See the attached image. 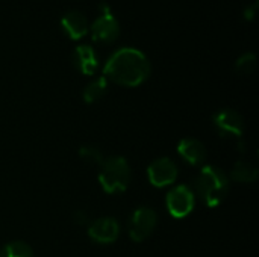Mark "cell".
I'll use <instances>...</instances> for the list:
<instances>
[{"label":"cell","mask_w":259,"mask_h":257,"mask_svg":"<svg viewBox=\"0 0 259 257\" xmlns=\"http://www.w3.org/2000/svg\"><path fill=\"white\" fill-rule=\"evenodd\" d=\"M61 26L64 32L71 38V39H80L88 33V21L87 17L79 12V11H70L67 12L62 20Z\"/></svg>","instance_id":"obj_12"},{"label":"cell","mask_w":259,"mask_h":257,"mask_svg":"<svg viewBox=\"0 0 259 257\" xmlns=\"http://www.w3.org/2000/svg\"><path fill=\"white\" fill-rule=\"evenodd\" d=\"M131 167L129 162L121 156H112L100 164L99 183L106 194L124 192L131 183Z\"/></svg>","instance_id":"obj_3"},{"label":"cell","mask_w":259,"mask_h":257,"mask_svg":"<svg viewBox=\"0 0 259 257\" xmlns=\"http://www.w3.org/2000/svg\"><path fill=\"white\" fill-rule=\"evenodd\" d=\"M178 153L179 156L188 162L193 167H199L205 162L206 159V148L205 145L194 139V138H184L178 144Z\"/></svg>","instance_id":"obj_10"},{"label":"cell","mask_w":259,"mask_h":257,"mask_svg":"<svg viewBox=\"0 0 259 257\" xmlns=\"http://www.w3.org/2000/svg\"><path fill=\"white\" fill-rule=\"evenodd\" d=\"M99 11H100V15L91 24L93 39L102 44L114 42L120 35V24L106 3H100Z\"/></svg>","instance_id":"obj_4"},{"label":"cell","mask_w":259,"mask_h":257,"mask_svg":"<svg viewBox=\"0 0 259 257\" xmlns=\"http://www.w3.org/2000/svg\"><path fill=\"white\" fill-rule=\"evenodd\" d=\"M214 126L222 138L240 139L244 133V120L234 109H222L214 115Z\"/></svg>","instance_id":"obj_7"},{"label":"cell","mask_w":259,"mask_h":257,"mask_svg":"<svg viewBox=\"0 0 259 257\" xmlns=\"http://www.w3.org/2000/svg\"><path fill=\"white\" fill-rule=\"evenodd\" d=\"M79 156L87 162V164H96V165H100L105 158H103V153L94 147V145H83L80 150H79Z\"/></svg>","instance_id":"obj_17"},{"label":"cell","mask_w":259,"mask_h":257,"mask_svg":"<svg viewBox=\"0 0 259 257\" xmlns=\"http://www.w3.org/2000/svg\"><path fill=\"white\" fill-rule=\"evenodd\" d=\"M196 189L200 200L208 208H217L229 192V177L222 168L206 165L196 180Z\"/></svg>","instance_id":"obj_2"},{"label":"cell","mask_w":259,"mask_h":257,"mask_svg":"<svg viewBox=\"0 0 259 257\" xmlns=\"http://www.w3.org/2000/svg\"><path fill=\"white\" fill-rule=\"evenodd\" d=\"M256 11H258V2L255 0L250 6H247V8L244 9V18H246L247 21H252V20L255 18V15H256Z\"/></svg>","instance_id":"obj_18"},{"label":"cell","mask_w":259,"mask_h":257,"mask_svg":"<svg viewBox=\"0 0 259 257\" xmlns=\"http://www.w3.org/2000/svg\"><path fill=\"white\" fill-rule=\"evenodd\" d=\"M73 218H74V223H77V224H87V223H88V215H87L83 211L74 212Z\"/></svg>","instance_id":"obj_19"},{"label":"cell","mask_w":259,"mask_h":257,"mask_svg":"<svg viewBox=\"0 0 259 257\" xmlns=\"http://www.w3.org/2000/svg\"><path fill=\"white\" fill-rule=\"evenodd\" d=\"M256 68V55L255 53H244L235 62V70L240 74H250Z\"/></svg>","instance_id":"obj_16"},{"label":"cell","mask_w":259,"mask_h":257,"mask_svg":"<svg viewBox=\"0 0 259 257\" xmlns=\"http://www.w3.org/2000/svg\"><path fill=\"white\" fill-rule=\"evenodd\" d=\"M231 177L240 183H253L258 179V168L249 161L241 159L234 165L231 171Z\"/></svg>","instance_id":"obj_13"},{"label":"cell","mask_w":259,"mask_h":257,"mask_svg":"<svg viewBox=\"0 0 259 257\" xmlns=\"http://www.w3.org/2000/svg\"><path fill=\"white\" fill-rule=\"evenodd\" d=\"M0 257H33V251L27 244L21 241H14L6 244L0 250Z\"/></svg>","instance_id":"obj_15"},{"label":"cell","mask_w":259,"mask_h":257,"mask_svg":"<svg viewBox=\"0 0 259 257\" xmlns=\"http://www.w3.org/2000/svg\"><path fill=\"white\" fill-rule=\"evenodd\" d=\"M73 64L82 74L91 76L99 68V58L91 45L80 44L73 52Z\"/></svg>","instance_id":"obj_11"},{"label":"cell","mask_w":259,"mask_h":257,"mask_svg":"<svg viewBox=\"0 0 259 257\" xmlns=\"http://www.w3.org/2000/svg\"><path fill=\"white\" fill-rule=\"evenodd\" d=\"M108 91V80L102 76V77H97L94 79L93 82H90L85 89H83V101L91 105V103H96L99 101L105 92Z\"/></svg>","instance_id":"obj_14"},{"label":"cell","mask_w":259,"mask_h":257,"mask_svg":"<svg viewBox=\"0 0 259 257\" xmlns=\"http://www.w3.org/2000/svg\"><path fill=\"white\" fill-rule=\"evenodd\" d=\"M147 179L155 188H165L178 179V167L170 158H159L147 168Z\"/></svg>","instance_id":"obj_8"},{"label":"cell","mask_w":259,"mask_h":257,"mask_svg":"<svg viewBox=\"0 0 259 257\" xmlns=\"http://www.w3.org/2000/svg\"><path fill=\"white\" fill-rule=\"evenodd\" d=\"M147 56L132 47L118 48L109 56L103 68V77L121 86H138L150 76Z\"/></svg>","instance_id":"obj_1"},{"label":"cell","mask_w":259,"mask_h":257,"mask_svg":"<svg viewBox=\"0 0 259 257\" xmlns=\"http://www.w3.org/2000/svg\"><path fill=\"white\" fill-rule=\"evenodd\" d=\"M88 236L96 244H112L120 236V224L111 217L99 218L88 226Z\"/></svg>","instance_id":"obj_9"},{"label":"cell","mask_w":259,"mask_h":257,"mask_svg":"<svg viewBox=\"0 0 259 257\" xmlns=\"http://www.w3.org/2000/svg\"><path fill=\"white\" fill-rule=\"evenodd\" d=\"M165 204H167L168 214L173 218L181 220V218L188 217L193 212L196 206V195L190 186L179 185L167 194Z\"/></svg>","instance_id":"obj_5"},{"label":"cell","mask_w":259,"mask_h":257,"mask_svg":"<svg viewBox=\"0 0 259 257\" xmlns=\"http://www.w3.org/2000/svg\"><path fill=\"white\" fill-rule=\"evenodd\" d=\"M158 224V215L150 208H138L129 220V236L135 242L146 241Z\"/></svg>","instance_id":"obj_6"}]
</instances>
